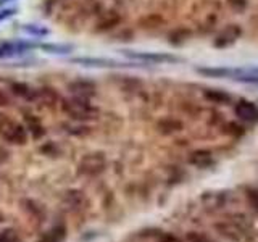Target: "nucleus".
<instances>
[{
    "instance_id": "17",
    "label": "nucleus",
    "mask_w": 258,
    "mask_h": 242,
    "mask_svg": "<svg viewBox=\"0 0 258 242\" xmlns=\"http://www.w3.org/2000/svg\"><path fill=\"white\" fill-rule=\"evenodd\" d=\"M18 240V234L12 228H5L0 231V242H16Z\"/></svg>"
},
{
    "instance_id": "5",
    "label": "nucleus",
    "mask_w": 258,
    "mask_h": 242,
    "mask_svg": "<svg viewBox=\"0 0 258 242\" xmlns=\"http://www.w3.org/2000/svg\"><path fill=\"white\" fill-rule=\"evenodd\" d=\"M23 125H24V128H26L28 134L36 141L42 139L47 133L45 126L42 125L40 118L37 115H34L31 110H23Z\"/></svg>"
},
{
    "instance_id": "21",
    "label": "nucleus",
    "mask_w": 258,
    "mask_h": 242,
    "mask_svg": "<svg viewBox=\"0 0 258 242\" xmlns=\"http://www.w3.org/2000/svg\"><path fill=\"white\" fill-rule=\"evenodd\" d=\"M15 12H16L15 8H2V10H0V23L5 21L7 18H10V16H13Z\"/></svg>"
},
{
    "instance_id": "3",
    "label": "nucleus",
    "mask_w": 258,
    "mask_h": 242,
    "mask_svg": "<svg viewBox=\"0 0 258 242\" xmlns=\"http://www.w3.org/2000/svg\"><path fill=\"white\" fill-rule=\"evenodd\" d=\"M67 91L70 92V95L94 100V97L99 94V84L91 78H75L67 83Z\"/></svg>"
},
{
    "instance_id": "19",
    "label": "nucleus",
    "mask_w": 258,
    "mask_h": 242,
    "mask_svg": "<svg viewBox=\"0 0 258 242\" xmlns=\"http://www.w3.org/2000/svg\"><path fill=\"white\" fill-rule=\"evenodd\" d=\"M40 152L45 153V155H55V153L58 152V147H56L53 142H45L42 147H40Z\"/></svg>"
},
{
    "instance_id": "2",
    "label": "nucleus",
    "mask_w": 258,
    "mask_h": 242,
    "mask_svg": "<svg viewBox=\"0 0 258 242\" xmlns=\"http://www.w3.org/2000/svg\"><path fill=\"white\" fill-rule=\"evenodd\" d=\"M0 136L5 142L13 145H24L29 139V134L24 125L7 116L2 110H0Z\"/></svg>"
},
{
    "instance_id": "15",
    "label": "nucleus",
    "mask_w": 258,
    "mask_h": 242,
    "mask_svg": "<svg viewBox=\"0 0 258 242\" xmlns=\"http://www.w3.org/2000/svg\"><path fill=\"white\" fill-rule=\"evenodd\" d=\"M158 129L163 134H173L176 131H181L182 123L177 119H173V118H166V119H161L158 123Z\"/></svg>"
},
{
    "instance_id": "13",
    "label": "nucleus",
    "mask_w": 258,
    "mask_h": 242,
    "mask_svg": "<svg viewBox=\"0 0 258 242\" xmlns=\"http://www.w3.org/2000/svg\"><path fill=\"white\" fill-rule=\"evenodd\" d=\"M189 161L196 166H208L213 163V157L208 150H196L190 153Z\"/></svg>"
},
{
    "instance_id": "14",
    "label": "nucleus",
    "mask_w": 258,
    "mask_h": 242,
    "mask_svg": "<svg viewBox=\"0 0 258 242\" xmlns=\"http://www.w3.org/2000/svg\"><path fill=\"white\" fill-rule=\"evenodd\" d=\"M71 62L86 65V67H118V63L115 60H107V58H73Z\"/></svg>"
},
{
    "instance_id": "16",
    "label": "nucleus",
    "mask_w": 258,
    "mask_h": 242,
    "mask_svg": "<svg viewBox=\"0 0 258 242\" xmlns=\"http://www.w3.org/2000/svg\"><path fill=\"white\" fill-rule=\"evenodd\" d=\"M39 47L44 48L47 52H52V53H70L73 50L71 45H60V44H42Z\"/></svg>"
},
{
    "instance_id": "24",
    "label": "nucleus",
    "mask_w": 258,
    "mask_h": 242,
    "mask_svg": "<svg viewBox=\"0 0 258 242\" xmlns=\"http://www.w3.org/2000/svg\"><path fill=\"white\" fill-rule=\"evenodd\" d=\"M8 2H12V0H0V7L5 5V4H8Z\"/></svg>"
},
{
    "instance_id": "8",
    "label": "nucleus",
    "mask_w": 258,
    "mask_h": 242,
    "mask_svg": "<svg viewBox=\"0 0 258 242\" xmlns=\"http://www.w3.org/2000/svg\"><path fill=\"white\" fill-rule=\"evenodd\" d=\"M240 32H242V29L237 26V24H232V26H228V28L223 29V31L220 32V36L216 37V40H215V47H218V48H224V47L232 45V44L239 39Z\"/></svg>"
},
{
    "instance_id": "4",
    "label": "nucleus",
    "mask_w": 258,
    "mask_h": 242,
    "mask_svg": "<svg viewBox=\"0 0 258 242\" xmlns=\"http://www.w3.org/2000/svg\"><path fill=\"white\" fill-rule=\"evenodd\" d=\"M105 166H107V158L102 152H94V153H87L83 158H81L79 165H78V171L83 176H97L100 174Z\"/></svg>"
},
{
    "instance_id": "20",
    "label": "nucleus",
    "mask_w": 258,
    "mask_h": 242,
    "mask_svg": "<svg viewBox=\"0 0 258 242\" xmlns=\"http://www.w3.org/2000/svg\"><path fill=\"white\" fill-rule=\"evenodd\" d=\"M8 103H10V97H8V94H7L5 89H4L2 86H0V108L7 107Z\"/></svg>"
},
{
    "instance_id": "7",
    "label": "nucleus",
    "mask_w": 258,
    "mask_h": 242,
    "mask_svg": "<svg viewBox=\"0 0 258 242\" xmlns=\"http://www.w3.org/2000/svg\"><path fill=\"white\" fill-rule=\"evenodd\" d=\"M234 111L239 119L245 121V123H256L258 121V108L256 105L248 100H240L234 105Z\"/></svg>"
},
{
    "instance_id": "6",
    "label": "nucleus",
    "mask_w": 258,
    "mask_h": 242,
    "mask_svg": "<svg viewBox=\"0 0 258 242\" xmlns=\"http://www.w3.org/2000/svg\"><path fill=\"white\" fill-rule=\"evenodd\" d=\"M127 56H131L133 60H141L145 63H153V65H160V63H176L179 62L176 55L171 53H153V52H127Z\"/></svg>"
},
{
    "instance_id": "18",
    "label": "nucleus",
    "mask_w": 258,
    "mask_h": 242,
    "mask_svg": "<svg viewBox=\"0 0 258 242\" xmlns=\"http://www.w3.org/2000/svg\"><path fill=\"white\" fill-rule=\"evenodd\" d=\"M24 31H26L29 36H34V37L45 36L47 32H48V31H47L45 28H37V26H31V24H29V26H26V28H24Z\"/></svg>"
},
{
    "instance_id": "11",
    "label": "nucleus",
    "mask_w": 258,
    "mask_h": 242,
    "mask_svg": "<svg viewBox=\"0 0 258 242\" xmlns=\"http://www.w3.org/2000/svg\"><path fill=\"white\" fill-rule=\"evenodd\" d=\"M64 237H67V228H64V224H56L47 234H44L37 242H63Z\"/></svg>"
},
{
    "instance_id": "23",
    "label": "nucleus",
    "mask_w": 258,
    "mask_h": 242,
    "mask_svg": "<svg viewBox=\"0 0 258 242\" xmlns=\"http://www.w3.org/2000/svg\"><path fill=\"white\" fill-rule=\"evenodd\" d=\"M4 56H7V55H5V52H4V48L0 47V58H4Z\"/></svg>"
},
{
    "instance_id": "12",
    "label": "nucleus",
    "mask_w": 258,
    "mask_h": 242,
    "mask_svg": "<svg viewBox=\"0 0 258 242\" xmlns=\"http://www.w3.org/2000/svg\"><path fill=\"white\" fill-rule=\"evenodd\" d=\"M204 97L212 103H229L232 100V97L228 92L221 91V89H207L204 92Z\"/></svg>"
},
{
    "instance_id": "10",
    "label": "nucleus",
    "mask_w": 258,
    "mask_h": 242,
    "mask_svg": "<svg viewBox=\"0 0 258 242\" xmlns=\"http://www.w3.org/2000/svg\"><path fill=\"white\" fill-rule=\"evenodd\" d=\"M64 133L73 137H86L91 134V126L86 123H78V121H71V123H64Z\"/></svg>"
},
{
    "instance_id": "1",
    "label": "nucleus",
    "mask_w": 258,
    "mask_h": 242,
    "mask_svg": "<svg viewBox=\"0 0 258 242\" xmlns=\"http://www.w3.org/2000/svg\"><path fill=\"white\" fill-rule=\"evenodd\" d=\"M58 108L64 116H68L71 121H78V123H87V121L100 118V108L91 99H84V97L61 95Z\"/></svg>"
},
{
    "instance_id": "9",
    "label": "nucleus",
    "mask_w": 258,
    "mask_h": 242,
    "mask_svg": "<svg viewBox=\"0 0 258 242\" xmlns=\"http://www.w3.org/2000/svg\"><path fill=\"white\" fill-rule=\"evenodd\" d=\"M64 204H67L71 210H79V208H84L86 205V196L81 191H68L64 194Z\"/></svg>"
},
{
    "instance_id": "22",
    "label": "nucleus",
    "mask_w": 258,
    "mask_h": 242,
    "mask_svg": "<svg viewBox=\"0 0 258 242\" xmlns=\"http://www.w3.org/2000/svg\"><path fill=\"white\" fill-rule=\"evenodd\" d=\"M160 242H179V239H176L174 236H171V234H165Z\"/></svg>"
}]
</instances>
